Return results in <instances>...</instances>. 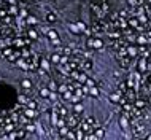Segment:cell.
I'll list each match as a JSON object with an SVG mask.
<instances>
[{"mask_svg": "<svg viewBox=\"0 0 151 140\" xmlns=\"http://www.w3.org/2000/svg\"><path fill=\"white\" fill-rule=\"evenodd\" d=\"M130 129H132V134L135 135L137 139H140L142 135L145 134V127H142V126H138V124H132V127H130Z\"/></svg>", "mask_w": 151, "mask_h": 140, "instance_id": "cell-1", "label": "cell"}, {"mask_svg": "<svg viewBox=\"0 0 151 140\" xmlns=\"http://www.w3.org/2000/svg\"><path fill=\"white\" fill-rule=\"evenodd\" d=\"M126 51H127V56H129V57H134V56H137V54H138V49H137L134 45L126 46Z\"/></svg>", "mask_w": 151, "mask_h": 140, "instance_id": "cell-2", "label": "cell"}, {"mask_svg": "<svg viewBox=\"0 0 151 140\" xmlns=\"http://www.w3.org/2000/svg\"><path fill=\"white\" fill-rule=\"evenodd\" d=\"M135 91H137V89H129V91H127V92L124 94V96H126V99H129V102H135V99H137Z\"/></svg>", "mask_w": 151, "mask_h": 140, "instance_id": "cell-3", "label": "cell"}, {"mask_svg": "<svg viewBox=\"0 0 151 140\" xmlns=\"http://www.w3.org/2000/svg\"><path fill=\"white\" fill-rule=\"evenodd\" d=\"M118 61H119V65L123 69H127L130 65V57H127V56H126V57H121V59H118Z\"/></svg>", "mask_w": 151, "mask_h": 140, "instance_id": "cell-4", "label": "cell"}, {"mask_svg": "<svg viewBox=\"0 0 151 140\" xmlns=\"http://www.w3.org/2000/svg\"><path fill=\"white\" fill-rule=\"evenodd\" d=\"M146 69H148V67H146V59H140L138 61V65H137V70H138V72H145Z\"/></svg>", "mask_w": 151, "mask_h": 140, "instance_id": "cell-5", "label": "cell"}, {"mask_svg": "<svg viewBox=\"0 0 151 140\" xmlns=\"http://www.w3.org/2000/svg\"><path fill=\"white\" fill-rule=\"evenodd\" d=\"M145 107H146V100L143 99V97L135 99V108H145Z\"/></svg>", "mask_w": 151, "mask_h": 140, "instance_id": "cell-6", "label": "cell"}, {"mask_svg": "<svg viewBox=\"0 0 151 140\" xmlns=\"http://www.w3.org/2000/svg\"><path fill=\"white\" fill-rule=\"evenodd\" d=\"M78 65H80L83 70H88V69H91V67H92V62H91V61H88V59H84V61H81V64H78Z\"/></svg>", "mask_w": 151, "mask_h": 140, "instance_id": "cell-7", "label": "cell"}, {"mask_svg": "<svg viewBox=\"0 0 151 140\" xmlns=\"http://www.w3.org/2000/svg\"><path fill=\"white\" fill-rule=\"evenodd\" d=\"M121 97H123L121 92H113V94H110V100H111V102H119Z\"/></svg>", "mask_w": 151, "mask_h": 140, "instance_id": "cell-8", "label": "cell"}, {"mask_svg": "<svg viewBox=\"0 0 151 140\" xmlns=\"http://www.w3.org/2000/svg\"><path fill=\"white\" fill-rule=\"evenodd\" d=\"M88 91H89V94H91V96H94V97H99V89H97V88L94 86V88H88Z\"/></svg>", "mask_w": 151, "mask_h": 140, "instance_id": "cell-9", "label": "cell"}, {"mask_svg": "<svg viewBox=\"0 0 151 140\" xmlns=\"http://www.w3.org/2000/svg\"><path fill=\"white\" fill-rule=\"evenodd\" d=\"M94 131H95V137H97V139H104V135H105V132H104V131H102V129H100V127H95V129H94Z\"/></svg>", "mask_w": 151, "mask_h": 140, "instance_id": "cell-10", "label": "cell"}, {"mask_svg": "<svg viewBox=\"0 0 151 140\" xmlns=\"http://www.w3.org/2000/svg\"><path fill=\"white\" fill-rule=\"evenodd\" d=\"M56 19H57V18H56L54 13H48V14H46V21L48 22H56Z\"/></svg>", "mask_w": 151, "mask_h": 140, "instance_id": "cell-11", "label": "cell"}, {"mask_svg": "<svg viewBox=\"0 0 151 140\" xmlns=\"http://www.w3.org/2000/svg\"><path fill=\"white\" fill-rule=\"evenodd\" d=\"M21 86L24 88V89H30V88H32V83H30L29 80H22V81H21Z\"/></svg>", "mask_w": 151, "mask_h": 140, "instance_id": "cell-12", "label": "cell"}, {"mask_svg": "<svg viewBox=\"0 0 151 140\" xmlns=\"http://www.w3.org/2000/svg\"><path fill=\"white\" fill-rule=\"evenodd\" d=\"M119 92L123 94V96H124L126 92H127V84H126L124 81H123V83H119Z\"/></svg>", "mask_w": 151, "mask_h": 140, "instance_id": "cell-13", "label": "cell"}, {"mask_svg": "<svg viewBox=\"0 0 151 140\" xmlns=\"http://www.w3.org/2000/svg\"><path fill=\"white\" fill-rule=\"evenodd\" d=\"M146 42H148V37H145V35H140V37L137 38V43L138 45H145Z\"/></svg>", "mask_w": 151, "mask_h": 140, "instance_id": "cell-14", "label": "cell"}, {"mask_svg": "<svg viewBox=\"0 0 151 140\" xmlns=\"http://www.w3.org/2000/svg\"><path fill=\"white\" fill-rule=\"evenodd\" d=\"M127 24H129V26H132V27H142V26H138V19H132V18L127 21Z\"/></svg>", "mask_w": 151, "mask_h": 140, "instance_id": "cell-15", "label": "cell"}, {"mask_svg": "<svg viewBox=\"0 0 151 140\" xmlns=\"http://www.w3.org/2000/svg\"><path fill=\"white\" fill-rule=\"evenodd\" d=\"M140 51H142V59H148V57H150V51L146 48H142Z\"/></svg>", "mask_w": 151, "mask_h": 140, "instance_id": "cell-16", "label": "cell"}, {"mask_svg": "<svg viewBox=\"0 0 151 140\" xmlns=\"http://www.w3.org/2000/svg\"><path fill=\"white\" fill-rule=\"evenodd\" d=\"M68 126H70V127H73V126H76V123H78V119L75 118V116H72V118H68Z\"/></svg>", "mask_w": 151, "mask_h": 140, "instance_id": "cell-17", "label": "cell"}, {"mask_svg": "<svg viewBox=\"0 0 151 140\" xmlns=\"http://www.w3.org/2000/svg\"><path fill=\"white\" fill-rule=\"evenodd\" d=\"M73 112H75V113H81V112H83V105H81V103H76V105L73 107Z\"/></svg>", "mask_w": 151, "mask_h": 140, "instance_id": "cell-18", "label": "cell"}, {"mask_svg": "<svg viewBox=\"0 0 151 140\" xmlns=\"http://www.w3.org/2000/svg\"><path fill=\"white\" fill-rule=\"evenodd\" d=\"M8 13L11 16H14V14H18V8L16 6H8Z\"/></svg>", "mask_w": 151, "mask_h": 140, "instance_id": "cell-19", "label": "cell"}, {"mask_svg": "<svg viewBox=\"0 0 151 140\" xmlns=\"http://www.w3.org/2000/svg\"><path fill=\"white\" fill-rule=\"evenodd\" d=\"M127 16H129V14H127V10H121L119 14H118V18H121V19H126Z\"/></svg>", "mask_w": 151, "mask_h": 140, "instance_id": "cell-20", "label": "cell"}, {"mask_svg": "<svg viewBox=\"0 0 151 140\" xmlns=\"http://www.w3.org/2000/svg\"><path fill=\"white\" fill-rule=\"evenodd\" d=\"M26 116L27 118H35V112H33V110H26Z\"/></svg>", "mask_w": 151, "mask_h": 140, "instance_id": "cell-21", "label": "cell"}, {"mask_svg": "<svg viewBox=\"0 0 151 140\" xmlns=\"http://www.w3.org/2000/svg\"><path fill=\"white\" fill-rule=\"evenodd\" d=\"M127 3H129L130 6H138L140 5V0H127Z\"/></svg>", "mask_w": 151, "mask_h": 140, "instance_id": "cell-22", "label": "cell"}, {"mask_svg": "<svg viewBox=\"0 0 151 140\" xmlns=\"http://www.w3.org/2000/svg\"><path fill=\"white\" fill-rule=\"evenodd\" d=\"M48 35L51 37V40H54V38H57V32H56V30H49V32H48Z\"/></svg>", "mask_w": 151, "mask_h": 140, "instance_id": "cell-23", "label": "cell"}, {"mask_svg": "<svg viewBox=\"0 0 151 140\" xmlns=\"http://www.w3.org/2000/svg\"><path fill=\"white\" fill-rule=\"evenodd\" d=\"M52 62H56V64H57V62H61V56H59V54H52Z\"/></svg>", "mask_w": 151, "mask_h": 140, "instance_id": "cell-24", "label": "cell"}, {"mask_svg": "<svg viewBox=\"0 0 151 140\" xmlns=\"http://www.w3.org/2000/svg\"><path fill=\"white\" fill-rule=\"evenodd\" d=\"M84 83H86L89 88H94V84H95V83H94V80H89V78H86V81H84Z\"/></svg>", "mask_w": 151, "mask_h": 140, "instance_id": "cell-25", "label": "cell"}, {"mask_svg": "<svg viewBox=\"0 0 151 140\" xmlns=\"http://www.w3.org/2000/svg\"><path fill=\"white\" fill-rule=\"evenodd\" d=\"M51 123H52V124L57 123V113H52V116H51Z\"/></svg>", "mask_w": 151, "mask_h": 140, "instance_id": "cell-26", "label": "cell"}, {"mask_svg": "<svg viewBox=\"0 0 151 140\" xmlns=\"http://www.w3.org/2000/svg\"><path fill=\"white\" fill-rule=\"evenodd\" d=\"M27 22H29V24H35L37 19H35V18H32V16H27Z\"/></svg>", "mask_w": 151, "mask_h": 140, "instance_id": "cell-27", "label": "cell"}, {"mask_svg": "<svg viewBox=\"0 0 151 140\" xmlns=\"http://www.w3.org/2000/svg\"><path fill=\"white\" fill-rule=\"evenodd\" d=\"M27 33H29V37H30V38H37V32H35V30H29Z\"/></svg>", "mask_w": 151, "mask_h": 140, "instance_id": "cell-28", "label": "cell"}, {"mask_svg": "<svg viewBox=\"0 0 151 140\" xmlns=\"http://www.w3.org/2000/svg\"><path fill=\"white\" fill-rule=\"evenodd\" d=\"M19 102H21V103H27L29 100L26 99V96H19Z\"/></svg>", "mask_w": 151, "mask_h": 140, "instance_id": "cell-29", "label": "cell"}, {"mask_svg": "<svg viewBox=\"0 0 151 140\" xmlns=\"http://www.w3.org/2000/svg\"><path fill=\"white\" fill-rule=\"evenodd\" d=\"M121 124H123L124 127H127V119H126V116H123V118H121Z\"/></svg>", "mask_w": 151, "mask_h": 140, "instance_id": "cell-30", "label": "cell"}, {"mask_svg": "<svg viewBox=\"0 0 151 140\" xmlns=\"http://www.w3.org/2000/svg\"><path fill=\"white\" fill-rule=\"evenodd\" d=\"M61 134H62V135L68 134V129H67V127H61Z\"/></svg>", "mask_w": 151, "mask_h": 140, "instance_id": "cell-31", "label": "cell"}, {"mask_svg": "<svg viewBox=\"0 0 151 140\" xmlns=\"http://www.w3.org/2000/svg\"><path fill=\"white\" fill-rule=\"evenodd\" d=\"M42 96H43V97H48V96H49L48 89H42Z\"/></svg>", "mask_w": 151, "mask_h": 140, "instance_id": "cell-32", "label": "cell"}, {"mask_svg": "<svg viewBox=\"0 0 151 140\" xmlns=\"http://www.w3.org/2000/svg\"><path fill=\"white\" fill-rule=\"evenodd\" d=\"M3 54H5V56H10V54H11V49H10V48L3 49Z\"/></svg>", "mask_w": 151, "mask_h": 140, "instance_id": "cell-33", "label": "cell"}, {"mask_svg": "<svg viewBox=\"0 0 151 140\" xmlns=\"http://www.w3.org/2000/svg\"><path fill=\"white\" fill-rule=\"evenodd\" d=\"M27 105H29V108H35L37 105H35V102H33V100H30V102L27 103Z\"/></svg>", "mask_w": 151, "mask_h": 140, "instance_id": "cell-34", "label": "cell"}, {"mask_svg": "<svg viewBox=\"0 0 151 140\" xmlns=\"http://www.w3.org/2000/svg\"><path fill=\"white\" fill-rule=\"evenodd\" d=\"M67 89H68L67 86H61V88H59V92H65Z\"/></svg>", "mask_w": 151, "mask_h": 140, "instance_id": "cell-35", "label": "cell"}, {"mask_svg": "<svg viewBox=\"0 0 151 140\" xmlns=\"http://www.w3.org/2000/svg\"><path fill=\"white\" fill-rule=\"evenodd\" d=\"M5 129H6V131H8V132H11V131H13V126H11V124H8V126H6Z\"/></svg>", "mask_w": 151, "mask_h": 140, "instance_id": "cell-36", "label": "cell"}, {"mask_svg": "<svg viewBox=\"0 0 151 140\" xmlns=\"http://www.w3.org/2000/svg\"><path fill=\"white\" fill-rule=\"evenodd\" d=\"M42 67H43V69H48V62H46V61H43V62H42Z\"/></svg>", "mask_w": 151, "mask_h": 140, "instance_id": "cell-37", "label": "cell"}, {"mask_svg": "<svg viewBox=\"0 0 151 140\" xmlns=\"http://www.w3.org/2000/svg\"><path fill=\"white\" fill-rule=\"evenodd\" d=\"M146 26H148V27H151V19H148V22H146Z\"/></svg>", "mask_w": 151, "mask_h": 140, "instance_id": "cell-38", "label": "cell"}, {"mask_svg": "<svg viewBox=\"0 0 151 140\" xmlns=\"http://www.w3.org/2000/svg\"><path fill=\"white\" fill-rule=\"evenodd\" d=\"M143 140H151V135H146V139H143Z\"/></svg>", "mask_w": 151, "mask_h": 140, "instance_id": "cell-39", "label": "cell"}, {"mask_svg": "<svg viewBox=\"0 0 151 140\" xmlns=\"http://www.w3.org/2000/svg\"><path fill=\"white\" fill-rule=\"evenodd\" d=\"M148 37H150V38H151V30H150V32H148Z\"/></svg>", "mask_w": 151, "mask_h": 140, "instance_id": "cell-40", "label": "cell"}, {"mask_svg": "<svg viewBox=\"0 0 151 140\" xmlns=\"http://www.w3.org/2000/svg\"><path fill=\"white\" fill-rule=\"evenodd\" d=\"M148 100H150V103H151V96H150V99H148Z\"/></svg>", "mask_w": 151, "mask_h": 140, "instance_id": "cell-41", "label": "cell"}, {"mask_svg": "<svg viewBox=\"0 0 151 140\" xmlns=\"http://www.w3.org/2000/svg\"><path fill=\"white\" fill-rule=\"evenodd\" d=\"M148 11H151V8H148Z\"/></svg>", "mask_w": 151, "mask_h": 140, "instance_id": "cell-42", "label": "cell"}]
</instances>
